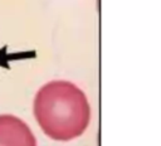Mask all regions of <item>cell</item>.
<instances>
[{
  "instance_id": "6da1fadb",
  "label": "cell",
  "mask_w": 161,
  "mask_h": 146,
  "mask_svg": "<svg viewBox=\"0 0 161 146\" xmlns=\"http://www.w3.org/2000/svg\"><path fill=\"white\" fill-rule=\"evenodd\" d=\"M34 115L47 136L69 141L88 127L91 107L83 91L67 81L44 84L34 99Z\"/></svg>"
},
{
  "instance_id": "7a4b0ae2",
  "label": "cell",
  "mask_w": 161,
  "mask_h": 146,
  "mask_svg": "<svg viewBox=\"0 0 161 146\" xmlns=\"http://www.w3.org/2000/svg\"><path fill=\"white\" fill-rule=\"evenodd\" d=\"M0 146H36V140L23 120L0 115Z\"/></svg>"
}]
</instances>
